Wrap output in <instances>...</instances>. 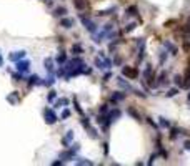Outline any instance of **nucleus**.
<instances>
[{"label": "nucleus", "instance_id": "obj_15", "mask_svg": "<svg viewBox=\"0 0 190 166\" xmlns=\"http://www.w3.org/2000/svg\"><path fill=\"white\" fill-rule=\"evenodd\" d=\"M65 13H67V8H65V7H57L52 15H54V17H65Z\"/></svg>", "mask_w": 190, "mask_h": 166}, {"label": "nucleus", "instance_id": "obj_29", "mask_svg": "<svg viewBox=\"0 0 190 166\" xmlns=\"http://www.w3.org/2000/svg\"><path fill=\"white\" fill-rule=\"evenodd\" d=\"M175 85L178 86V88H182V86H183V77H180V75H175Z\"/></svg>", "mask_w": 190, "mask_h": 166}, {"label": "nucleus", "instance_id": "obj_36", "mask_svg": "<svg viewBox=\"0 0 190 166\" xmlns=\"http://www.w3.org/2000/svg\"><path fill=\"white\" fill-rule=\"evenodd\" d=\"M68 116H70V110H67V108H65V110H63V111H62L60 118H62V120H67Z\"/></svg>", "mask_w": 190, "mask_h": 166}, {"label": "nucleus", "instance_id": "obj_27", "mask_svg": "<svg viewBox=\"0 0 190 166\" xmlns=\"http://www.w3.org/2000/svg\"><path fill=\"white\" fill-rule=\"evenodd\" d=\"M95 66L97 68H100V70H105V63H103V58H95Z\"/></svg>", "mask_w": 190, "mask_h": 166}, {"label": "nucleus", "instance_id": "obj_1", "mask_svg": "<svg viewBox=\"0 0 190 166\" xmlns=\"http://www.w3.org/2000/svg\"><path fill=\"white\" fill-rule=\"evenodd\" d=\"M43 118H45V123H47V125H54V123H57L59 116L55 115L54 108H45V110H43Z\"/></svg>", "mask_w": 190, "mask_h": 166}, {"label": "nucleus", "instance_id": "obj_24", "mask_svg": "<svg viewBox=\"0 0 190 166\" xmlns=\"http://www.w3.org/2000/svg\"><path fill=\"white\" fill-rule=\"evenodd\" d=\"M127 113H129L130 116H134V118H135L137 121H140V115H138V113H137L135 110H134V108H129V110H127Z\"/></svg>", "mask_w": 190, "mask_h": 166}, {"label": "nucleus", "instance_id": "obj_38", "mask_svg": "<svg viewBox=\"0 0 190 166\" xmlns=\"http://www.w3.org/2000/svg\"><path fill=\"white\" fill-rule=\"evenodd\" d=\"M147 121H149V125H150V126H154L155 130H158V125H157V123H155V121H154L152 118H147Z\"/></svg>", "mask_w": 190, "mask_h": 166}, {"label": "nucleus", "instance_id": "obj_4", "mask_svg": "<svg viewBox=\"0 0 190 166\" xmlns=\"http://www.w3.org/2000/svg\"><path fill=\"white\" fill-rule=\"evenodd\" d=\"M123 77H129V78H137L138 77V70L137 68H130V66H123Z\"/></svg>", "mask_w": 190, "mask_h": 166}, {"label": "nucleus", "instance_id": "obj_30", "mask_svg": "<svg viewBox=\"0 0 190 166\" xmlns=\"http://www.w3.org/2000/svg\"><path fill=\"white\" fill-rule=\"evenodd\" d=\"M75 163H77V165H92V161H88V159H85V158H77Z\"/></svg>", "mask_w": 190, "mask_h": 166}, {"label": "nucleus", "instance_id": "obj_45", "mask_svg": "<svg viewBox=\"0 0 190 166\" xmlns=\"http://www.w3.org/2000/svg\"><path fill=\"white\" fill-rule=\"evenodd\" d=\"M187 100H189V101H190V92H189V96H187Z\"/></svg>", "mask_w": 190, "mask_h": 166}, {"label": "nucleus", "instance_id": "obj_43", "mask_svg": "<svg viewBox=\"0 0 190 166\" xmlns=\"http://www.w3.org/2000/svg\"><path fill=\"white\" fill-rule=\"evenodd\" d=\"M62 163H63V161H54V163H52V165H54V166H60Z\"/></svg>", "mask_w": 190, "mask_h": 166}, {"label": "nucleus", "instance_id": "obj_20", "mask_svg": "<svg viewBox=\"0 0 190 166\" xmlns=\"http://www.w3.org/2000/svg\"><path fill=\"white\" fill-rule=\"evenodd\" d=\"M55 98H57V92H55V90H50L48 95H47V101L52 103V101H55Z\"/></svg>", "mask_w": 190, "mask_h": 166}, {"label": "nucleus", "instance_id": "obj_37", "mask_svg": "<svg viewBox=\"0 0 190 166\" xmlns=\"http://www.w3.org/2000/svg\"><path fill=\"white\" fill-rule=\"evenodd\" d=\"M167 55H169L167 52H160V65H163V63H165V60H167Z\"/></svg>", "mask_w": 190, "mask_h": 166}, {"label": "nucleus", "instance_id": "obj_23", "mask_svg": "<svg viewBox=\"0 0 190 166\" xmlns=\"http://www.w3.org/2000/svg\"><path fill=\"white\" fill-rule=\"evenodd\" d=\"M110 111V106H109V103H103L100 108H98V113H102V115H107V113Z\"/></svg>", "mask_w": 190, "mask_h": 166}, {"label": "nucleus", "instance_id": "obj_19", "mask_svg": "<svg viewBox=\"0 0 190 166\" xmlns=\"http://www.w3.org/2000/svg\"><path fill=\"white\" fill-rule=\"evenodd\" d=\"M68 105V100L67 98H60L55 101V108H62V106H67Z\"/></svg>", "mask_w": 190, "mask_h": 166}, {"label": "nucleus", "instance_id": "obj_26", "mask_svg": "<svg viewBox=\"0 0 190 166\" xmlns=\"http://www.w3.org/2000/svg\"><path fill=\"white\" fill-rule=\"evenodd\" d=\"M158 121H160V125H162L163 128H170V126H172V123H170L167 118H162V116H160V118H158Z\"/></svg>", "mask_w": 190, "mask_h": 166}, {"label": "nucleus", "instance_id": "obj_44", "mask_svg": "<svg viewBox=\"0 0 190 166\" xmlns=\"http://www.w3.org/2000/svg\"><path fill=\"white\" fill-rule=\"evenodd\" d=\"M3 65V58H2V55H0V66Z\"/></svg>", "mask_w": 190, "mask_h": 166}, {"label": "nucleus", "instance_id": "obj_16", "mask_svg": "<svg viewBox=\"0 0 190 166\" xmlns=\"http://www.w3.org/2000/svg\"><path fill=\"white\" fill-rule=\"evenodd\" d=\"M43 65H45V70H47L48 73H54V60L52 58H45Z\"/></svg>", "mask_w": 190, "mask_h": 166}, {"label": "nucleus", "instance_id": "obj_9", "mask_svg": "<svg viewBox=\"0 0 190 166\" xmlns=\"http://www.w3.org/2000/svg\"><path fill=\"white\" fill-rule=\"evenodd\" d=\"M72 139H74V131L70 130V131H67V135L62 138V145H63V148H70V143H72Z\"/></svg>", "mask_w": 190, "mask_h": 166}, {"label": "nucleus", "instance_id": "obj_40", "mask_svg": "<svg viewBox=\"0 0 190 166\" xmlns=\"http://www.w3.org/2000/svg\"><path fill=\"white\" fill-rule=\"evenodd\" d=\"M103 153H105V156H107V154H109V145H107V143H103Z\"/></svg>", "mask_w": 190, "mask_h": 166}, {"label": "nucleus", "instance_id": "obj_34", "mask_svg": "<svg viewBox=\"0 0 190 166\" xmlns=\"http://www.w3.org/2000/svg\"><path fill=\"white\" fill-rule=\"evenodd\" d=\"M87 131L90 133V136H92L94 139H95V138H98V133H97V130H95V128H92V126H90V128H88Z\"/></svg>", "mask_w": 190, "mask_h": 166}, {"label": "nucleus", "instance_id": "obj_10", "mask_svg": "<svg viewBox=\"0 0 190 166\" xmlns=\"http://www.w3.org/2000/svg\"><path fill=\"white\" fill-rule=\"evenodd\" d=\"M120 115H122V111H120L118 108H115V110H110V111L107 113V118H109L110 121L114 123L115 120H118V118H120Z\"/></svg>", "mask_w": 190, "mask_h": 166}, {"label": "nucleus", "instance_id": "obj_17", "mask_svg": "<svg viewBox=\"0 0 190 166\" xmlns=\"http://www.w3.org/2000/svg\"><path fill=\"white\" fill-rule=\"evenodd\" d=\"M82 52H83V48H82L80 43H74V45H72V53H74V55H80Z\"/></svg>", "mask_w": 190, "mask_h": 166}, {"label": "nucleus", "instance_id": "obj_2", "mask_svg": "<svg viewBox=\"0 0 190 166\" xmlns=\"http://www.w3.org/2000/svg\"><path fill=\"white\" fill-rule=\"evenodd\" d=\"M80 20H82V23H83V27H85V28H87V30L92 33V35H94V33H97V30H98V25L95 23L94 20L87 18V17H83V15L80 17Z\"/></svg>", "mask_w": 190, "mask_h": 166}, {"label": "nucleus", "instance_id": "obj_7", "mask_svg": "<svg viewBox=\"0 0 190 166\" xmlns=\"http://www.w3.org/2000/svg\"><path fill=\"white\" fill-rule=\"evenodd\" d=\"M125 100V93H122V92H114L112 93V96H110V101L112 103H118V101H123Z\"/></svg>", "mask_w": 190, "mask_h": 166}, {"label": "nucleus", "instance_id": "obj_13", "mask_svg": "<svg viewBox=\"0 0 190 166\" xmlns=\"http://www.w3.org/2000/svg\"><path fill=\"white\" fill-rule=\"evenodd\" d=\"M60 25L63 28H72L75 25V20L74 18H60Z\"/></svg>", "mask_w": 190, "mask_h": 166}, {"label": "nucleus", "instance_id": "obj_21", "mask_svg": "<svg viewBox=\"0 0 190 166\" xmlns=\"http://www.w3.org/2000/svg\"><path fill=\"white\" fill-rule=\"evenodd\" d=\"M55 83V80H54V73H50V77H47V80L42 83V85H45V86H52Z\"/></svg>", "mask_w": 190, "mask_h": 166}, {"label": "nucleus", "instance_id": "obj_42", "mask_svg": "<svg viewBox=\"0 0 190 166\" xmlns=\"http://www.w3.org/2000/svg\"><path fill=\"white\" fill-rule=\"evenodd\" d=\"M183 146H185V150H190V139H187V141L183 143Z\"/></svg>", "mask_w": 190, "mask_h": 166}, {"label": "nucleus", "instance_id": "obj_22", "mask_svg": "<svg viewBox=\"0 0 190 166\" xmlns=\"http://www.w3.org/2000/svg\"><path fill=\"white\" fill-rule=\"evenodd\" d=\"M177 93H178V86H177V88H170V90H167L165 96H167V98H172V96H175Z\"/></svg>", "mask_w": 190, "mask_h": 166}, {"label": "nucleus", "instance_id": "obj_5", "mask_svg": "<svg viewBox=\"0 0 190 166\" xmlns=\"http://www.w3.org/2000/svg\"><path fill=\"white\" fill-rule=\"evenodd\" d=\"M117 83H118V86H120L122 90H125V92H132L134 93V90H135L130 83H127V81L123 80V77H118V78H117Z\"/></svg>", "mask_w": 190, "mask_h": 166}, {"label": "nucleus", "instance_id": "obj_39", "mask_svg": "<svg viewBox=\"0 0 190 166\" xmlns=\"http://www.w3.org/2000/svg\"><path fill=\"white\" fill-rule=\"evenodd\" d=\"M114 63H115V65H122V58H120V57H115V58H114Z\"/></svg>", "mask_w": 190, "mask_h": 166}, {"label": "nucleus", "instance_id": "obj_32", "mask_svg": "<svg viewBox=\"0 0 190 166\" xmlns=\"http://www.w3.org/2000/svg\"><path fill=\"white\" fill-rule=\"evenodd\" d=\"M74 106H75V110H77V113H78L80 116H83V115H85V113H83V110L80 108V105L77 103V100H74Z\"/></svg>", "mask_w": 190, "mask_h": 166}, {"label": "nucleus", "instance_id": "obj_31", "mask_svg": "<svg viewBox=\"0 0 190 166\" xmlns=\"http://www.w3.org/2000/svg\"><path fill=\"white\" fill-rule=\"evenodd\" d=\"M137 12H138V10H137V7H129V8H127V15H130V17L137 15Z\"/></svg>", "mask_w": 190, "mask_h": 166}, {"label": "nucleus", "instance_id": "obj_28", "mask_svg": "<svg viewBox=\"0 0 190 166\" xmlns=\"http://www.w3.org/2000/svg\"><path fill=\"white\" fill-rule=\"evenodd\" d=\"M80 123H82V126H83V128H85V130H88V128H90V121H88V118H85V116H82V120H80Z\"/></svg>", "mask_w": 190, "mask_h": 166}, {"label": "nucleus", "instance_id": "obj_6", "mask_svg": "<svg viewBox=\"0 0 190 166\" xmlns=\"http://www.w3.org/2000/svg\"><path fill=\"white\" fill-rule=\"evenodd\" d=\"M25 55H27V52H25V50H20V52H14V53H10V55H8V60L17 63L19 60L25 58Z\"/></svg>", "mask_w": 190, "mask_h": 166}, {"label": "nucleus", "instance_id": "obj_18", "mask_svg": "<svg viewBox=\"0 0 190 166\" xmlns=\"http://www.w3.org/2000/svg\"><path fill=\"white\" fill-rule=\"evenodd\" d=\"M55 60H57V63H59V65H63V63L67 61V55H65V52L59 53V57H57Z\"/></svg>", "mask_w": 190, "mask_h": 166}, {"label": "nucleus", "instance_id": "obj_33", "mask_svg": "<svg viewBox=\"0 0 190 166\" xmlns=\"http://www.w3.org/2000/svg\"><path fill=\"white\" fill-rule=\"evenodd\" d=\"M135 27H137V23H134V22H132V23H127V25H125V32H134Z\"/></svg>", "mask_w": 190, "mask_h": 166}, {"label": "nucleus", "instance_id": "obj_41", "mask_svg": "<svg viewBox=\"0 0 190 166\" xmlns=\"http://www.w3.org/2000/svg\"><path fill=\"white\" fill-rule=\"evenodd\" d=\"M110 77H112V73H105V77H103V81H109V80H110Z\"/></svg>", "mask_w": 190, "mask_h": 166}, {"label": "nucleus", "instance_id": "obj_8", "mask_svg": "<svg viewBox=\"0 0 190 166\" xmlns=\"http://www.w3.org/2000/svg\"><path fill=\"white\" fill-rule=\"evenodd\" d=\"M142 77L147 80V81H150V80L154 78V68H152V65H150V63L145 66V70L142 72Z\"/></svg>", "mask_w": 190, "mask_h": 166}, {"label": "nucleus", "instance_id": "obj_3", "mask_svg": "<svg viewBox=\"0 0 190 166\" xmlns=\"http://www.w3.org/2000/svg\"><path fill=\"white\" fill-rule=\"evenodd\" d=\"M28 70H30V61H28V60H19V61H17V72H20V73H23V75H25V73H28Z\"/></svg>", "mask_w": 190, "mask_h": 166}, {"label": "nucleus", "instance_id": "obj_14", "mask_svg": "<svg viewBox=\"0 0 190 166\" xmlns=\"http://www.w3.org/2000/svg\"><path fill=\"white\" fill-rule=\"evenodd\" d=\"M163 46H165V48H167V50H170V55H172V57H177V55H178V50H177V46L173 45V43H170V42H165V43H163Z\"/></svg>", "mask_w": 190, "mask_h": 166}, {"label": "nucleus", "instance_id": "obj_25", "mask_svg": "<svg viewBox=\"0 0 190 166\" xmlns=\"http://www.w3.org/2000/svg\"><path fill=\"white\" fill-rule=\"evenodd\" d=\"M17 98H19V92H14L10 96H7V101H10V103H17Z\"/></svg>", "mask_w": 190, "mask_h": 166}, {"label": "nucleus", "instance_id": "obj_11", "mask_svg": "<svg viewBox=\"0 0 190 166\" xmlns=\"http://www.w3.org/2000/svg\"><path fill=\"white\" fill-rule=\"evenodd\" d=\"M28 88H32V86H35V85H42L43 81H42V78L39 77V75H32L30 78H28Z\"/></svg>", "mask_w": 190, "mask_h": 166}, {"label": "nucleus", "instance_id": "obj_12", "mask_svg": "<svg viewBox=\"0 0 190 166\" xmlns=\"http://www.w3.org/2000/svg\"><path fill=\"white\" fill-rule=\"evenodd\" d=\"M74 5L77 10H85L88 7V2L87 0H74Z\"/></svg>", "mask_w": 190, "mask_h": 166}, {"label": "nucleus", "instance_id": "obj_35", "mask_svg": "<svg viewBox=\"0 0 190 166\" xmlns=\"http://www.w3.org/2000/svg\"><path fill=\"white\" fill-rule=\"evenodd\" d=\"M178 133H180V130H177V128H172V130H170V138H172V139H175Z\"/></svg>", "mask_w": 190, "mask_h": 166}]
</instances>
